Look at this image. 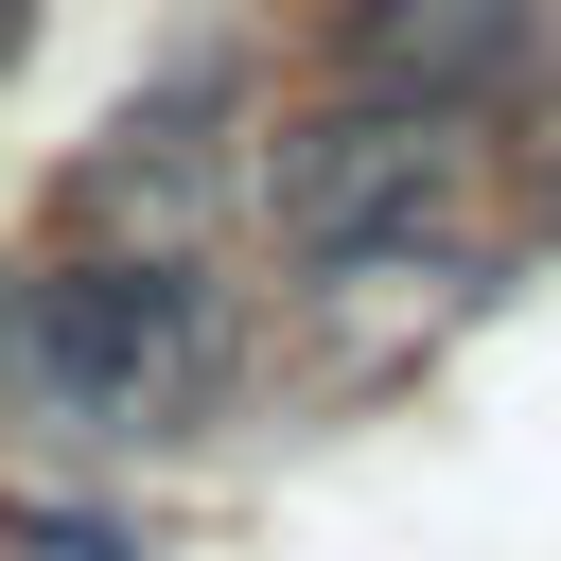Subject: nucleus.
<instances>
[{
    "label": "nucleus",
    "instance_id": "6",
    "mask_svg": "<svg viewBox=\"0 0 561 561\" xmlns=\"http://www.w3.org/2000/svg\"><path fill=\"white\" fill-rule=\"evenodd\" d=\"M18 35H35V0H0V70H18Z\"/></svg>",
    "mask_w": 561,
    "mask_h": 561
},
{
    "label": "nucleus",
    "instance_id": "1",
    "mask_svg": "<svg viewBox=\"0 0 561 561\" xmlns=\"http://www.w3.org/2000/svg\"><path fill=\"white\" fill-rule=\"evenodd\" d=\"M18 368L70 421H105V438H193L210 386H228V316H210V280L175 245H140V263L88 245V263H53L18 298Z\"/></svg>",
    "mask_w": 561,
    "mask_h": 561
},
{
    "label": "nucleus",
    "instance_id": "5",
    "mask_svg": "<svg viewBox=\"0 0 561 561\" xmlns=\"http://www.w3.org/2000/svg\"><path fill=\"white\" fill-rule=\"evenodd\" d=\"M18 386H35V368H18V316H0V403H18Z\"/></svg>",
    "mask_w": 561,
    "mask_h": 561
},
{
    "label": "nucleus",
    "instance_id": "3",
    "mask_svg": "<svg viewBox=\"0 0 561 561\" xmlns=\"http://www.w3.org/2000/svg\"><path fill=\"white\" fill-rule=\"evenodd\" d=\"M543 53H561L543 0H351V18H333V70H351L368 105H438V123L508 105Z\"/></svg>",
    "mask_w": 561,
    "mask_h": 561
},
{
    "label": "nucleus",
    "instance_id": "2",
    "mask_svg": "<svg viewBox=\"0 0 561 561\" xmlns=\"http://www.w3.org/2000/svg\"><path fill=\"white\" fill-rule=\"evenodd\" d=\"M438 193H456V123H438V105H368V88H351V105H316V123L263 140V228H280L316 280L421 245Z\"/></svg>",
    "mask_w": 561,
    "mask_h": 561
},
{
    "label": "nucleus",
    "instance_id": "4",
    "mask_svg": "<svg viewBox=\"0 0 561 561\" xmlns=\"http://www.w3.org/2000/svg\"><path fill=\"white\" fill-rule=\"evenodd\" d=\"M18 543H35V561H140V543H105V526H70V508H35Z\"/></svg>",
    "mask_w": 561,
    "mask_h": 561
}]
</instances>
